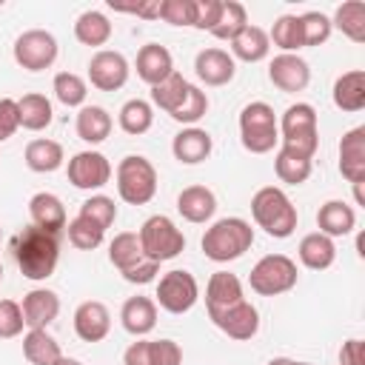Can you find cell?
Returning a JSON list of instances; mask_svg holds the SVG:
<instances>
[{
  "label": "cell",
  "mask_w": 365,
  "mask_h": 365,
  "mask_svg": "<svg viewBox=\"0 0 365 365\" xmlns=\"http://www.w3.org/2000/svg\"><path fill=\"white\" fill-rule=\"evenodd\" d=\"M11 251H14V259H17V268L26 279H48L57 268V259H60V240L57 234H48L37 225H29L23 228L14 242H11Z\"/></svg>",
  "instance_id": "6da1fadb"
},
{
  "label": "cell",
  "mask_w": 365,
  "mask_h": 365,
  "mask_svg": "<svg viewBox=\"0 0 365 365\" xmlns=\"http://www.w3.org/2000/svg\"><path fill=\"white\" fill-rule=\"evenodd\" d=\"M251 217L254 222L274 240H285L297 231V205L291 202V197L277 188V185H262L254 197H251Z\"/></svg>",
  "instance_id": "7a4b0ae2"
},
{
  "label": "cell",
  "mask_w": 365,
  "mask_h": 365,
  "mask_svg": "<svg viewBox=\"0 0 365 365\" xmlns=\"http://www.w3.org/2000/svg\"><path fill=\"white\" fill-rule=\"evenodd\" d=\"M200 245L211 262H231L254 245V228L242 217H222L211 222V228H205Z\"/></svg>",
  "instance_id": "3957f363"
},
{
  "label": "cell",
  "mask_w": 365,
  "mask_h": 365,
  "mask_svg": "<svg viewBox=\"0 0 365 365\" xmlns=\"http://www.w3.org/2000/svg\"><path fill=\"white\" fill-rule=\"evenodd\" d=\"M277 125H279V148L314 160L319 148V125H317V108L311 103L288 106L282 120H277Z\"/></svg>",
  "instance_id": "277c9868"
},
{
  "label": "cell",
  "mask_w": 365,
  "mask_h": 365,
  "mask_svg": "<svg viewBox=\"0 0 365 365\" xmlns=\"http://www.w3.org/2000/svg\"><path fill=\"white\" fill-rule=\"evenodd\" d=\"M240 143L251 154H268L279 143L277 114L268 103L254 100L240 111Z\"/></svg>",
  "instance_id": "5b68a950"
},
{
  "label": "cell",
  "mask_w": 365,
  "mask_h": 365,
  "mask_svg": "<svg viewBox=\"0 0 365 365\" xmlns=\"http://www.w3.org/2000/svg\"><path fill=\"white\" fill-rule=\"evenodd\" d=\"M117 194L128 205H145L157 194V168L143 154H128L117 165Z\"/></svg>",
  "instance_id": "8992f818"
},
{
  "label": "cell",
  "mask_w": 365,
  "mask_h": 365,
  "mask_svg": "<svg viewBox=\"0 0 365 365\" xmlns=\"http://www.w3.org/2000/svg\"><path fill=\"white\" fill-rule=\"evenodd\" d=\"M137 237H140L143 254H145L148 259H154V262L174 259L177 254L185 251V237H182V231H180V228L174 225V220L165 217V214L148 217V220L140 225Z\"/></svg>",
  "instance_id": "52a82bcc"
},
{
  "label": "cell",
  "mask_w": 365,
  "mask_h": 365,
  "mask_svg": "<svg viewBox=\"0 0 365 365\" xmlns=\"http://www.w3.org/2000/svg\"><path fill=\"white\" fill-rule=\"evenodd\" d=\"M297 262L285 254H265L254 268H251V291H257L259 297H279L285 291H291L297 285Z\"/></svg>",
  "instance_id": "ba28073f"
},
{
  "label": "cell",
  "mask_w": 365,
  "mask_h": 365,
  "mask_svg": "<svg viewBox=\"0 0 365 365\" xmlns=\"http://www.w3.org/2000/svg\"><path fill=\"white\" fill-rule=\"evenodd\" d=\"M14 63L26 71H46L57 60V40L46 29H29L14 40Z\"/></svg>",
  "instance_id": "9c48e42d"
},
{
  "label": "cell",
  "mask_w": 365,
  "mask_h": 365,
  "mask_svg": "<svg viewBox=\"0 0 365 365\" xmlns=\"http://www.w3.org/2000/svg\"><path fill=\"white\" fill-rule=\"evenodd\" d=\"M200 299V285L194 279L191 271H182V268H174L168 274L160 277L157 282V305L168 314H185L197 305Z\"/></svg>",
  "instance_id": "30bf717a"
},
{
  "label": "cell",
  "mask_w": 365,
  "mask_h": 365,
  "mask_svg": "<svg viewBox=\"0 0 365 365\" xmlns=\"http://www.w3.org/2000/svg\"><path fill=\"white\" fill-rule=\"evenodd\" d=\"M208 319L225 336L240 339V342L257 336V331H259V314L248 299H240V302L225 305V308H208Z\"/></svg>",
  "instance_id": "8fae6325"
},
{
  "label": "cell",
  "mask_w": 365,
  "mask_h": 365,
  "mask_svg": "<svg viewBox=\"0 0 365 365\" xmlns=\"http://www.w3.org/2000/svg\"><path fill=\"white\" fill-rule=\"evenodd\" d=\"M68 182L80 191H97L111 180V163L100 151H77L68 160Z\"/></svg>",
  "instance_id": "7c38bea8"
},
{
  "label": "cell",
  "mask_w": 365,
  "mask_h": 365,
  "mask_svg": "<svg viewBox=\"0 0 365 365\" xmlns=\"http://www.w3.org/2000/svg\"><path fill=\"white\" fill-rule=\"evenodd\" d=\"M128 60L120 51L111 48H100L91 60H88V80L97 91H117L128 83Z\"/></svg>",
  "instance_id": "4fadbf2b"
},
{
  "label": "cell",
  "mask_w": 365,
  "mask_h": 365,
  "mask_svg": "<svg viewBox=\"0 0 365 365\" xmlns=\"http://www.w3.org/2000/svg\"><path fill=\"white\" fill-rule=\"evenodd\" d=\"M268 80L285 91V94H297L305 91L311 83V66L299 57V54H277L268 66Z\"/></svg>",
  "instance_id": "5bb4252c"
},
{
  "label": "cell",
  "mask_w": 365,
  "mask_h": 365,
  "mask_svg": "<svg viewBox=\"0 0 365 365\" xmlns=\"http://www.w3.org/2000/svg\"><path fill=\"white\" fill-rule=\"evenodd\" d=\"M111 331V314L100 299H86L74 311V334L83 342H100Z\"/></svg>",
  "instance_id": "9a60e30c"
},
{
  "label": "cell",
  "mask_w": 365,
  "mask_h": 365,
  "mask_svg": "<svg viewBox=\"0 0 365 365\" xmlns=\"http://www.w3.org/2000/svg\"><path fill=\"white\" fill-rule=\"evenodd\" d=\"M194 71L205 86H225L237 74V60L222 48H202L194 57Z\"/></svg>",
  "instance_id": "2e32d148"
},
{
  "label": "cell",
  "mask_w": 365,
  "mask_h": 365,
  "mask_svg": "<svg viewBox=\"0 0 365 365\" xmlns=\"http://www.w3.org/2000/svg\"><path fill=\"white\" fill-rule=\"evenodd\" d=\"M339 174L351 185L365 182V125L351 128L339 140Z\"/></svg>",
  "instance_id": "e0dca14e"
},
{
  "label": "cell",
  "mask_w": 365,
  "mask_h": 365,
  "mask_svg": "<svg viewBox=\"0 0 365 365\" xmlns=\"http://www.w3.org/2000/svg\"><path fill=\"white\" fill-rule=\"evenodd\" d=\"M26 328H48L60 314V297L51 288H31L20 302Z\"/></svg>",
  "instance_id": "ac0fdd59"
},
{
  "label": "cell",
  "mask_w": 365,
  "mask_h": 365,
  "mask_svg": "<svg viewBox=\"0 0 365 365\" xmlns=\"http://www.w3.org/2000/svg\"><path fill=\"white\" fill-rule=\"evenodd\" d=\"M211 148H214L211 134H208L205 128H197V125L182 128V131L174 134V140H171V154H174V160L182 163V165H197V163L208 160Z\"/></svg>",
  "instance_id": "d6986e66"
},
{
  "label": "cell",
  "mask_w": 365,
  "mask_h": 365,
  "mask_svg": "<svg viewBox=\"0 0 365 365\" xmlns=\"http://www.w3.org/2000/svg\"><path fill=\"white\" fill-rule=\"evenodd\" d=\"M29 217H31V225L48 231V234H60L68 222L66 217V205L57 194L51 191H37L31 200H29Z\"/></svg>",
  "instance_id": "ffe728a7"
},
{
  "label": "cell",
  "mask_w": 365,
  "mask_h": 365,
  "mask_svg": "<svg viewBox=\"0 0 365 365\" xmlns=\"http://www.w3.org/2000/svg\"><path fill=\"white\" fill-rule=\"evenodd\" d=\"M137 77L143 83H148L151 88L160 86L171 71H174V57L165 46L160 43H145L140 51H137Z\"/></svg>",
  "instance_id": "44dd1931"
},
{
  "label": "cell",
  "mask_w": 365,
  "mask_h": 365,
  "mask_svg": "<svg viewBox=\"0 0 365 365\" xmlns=\"http://www.w3.org/2000/svg\"><path fill=\"white\" fill-rule=\"evenodd\" d=\"M177 211L188 222H208L217 211V197L208 185H188L177 194Z\"/></svg>",
  "instance_id": "7402d4cb"
},
{
  "label": "cell",
  "mask_w": 365,
  "mask_h": 365,
  "mask_svg": "<svg viewBox=\"0 0 365 365\" xmlns=\"http://www.w3.org/2000/svg\"><path fill=\"white\" fill-rule=\"evenodd\" d=\"M120 322L131 336H145L157 325V302L151 297H128L120 308Z\"/></svg>",
  "instance_id": "603a6c76"
},
{
  "label": "cell",
  "mask_w": 365,
  "mask_h": 365,
  "mask_svg": "<svg viewBox=\"0 0 365 365\" xmlns=\"http://www.w3.org/2000/svg\"><path fill=\"white\" fill-rule=\"evenodd\" d=\"M317 225H319V234H325L331 240L345 237L356 228V211L342 200H328L317 211Z\"/></svg>",
  "instance_id": "cb8c5ba5"
},
{
  "label": "cell",
  "mask_w": 365,
  "mask_h": 365,
  "mask_svg": "<svg viewBox=\"0 0 365 365\" xmlns=\"http://www.w3.org/2000/svg\"><path fill=\"white\" fill-rule=\"evenodd\" d=\"M331 97H334V106L348 111V114L362 111L365 108V71L362 68H351V71L339 74L336 83H334Z\"/></svg>",
  "instance_id": "d4e9b609"
},
{
  "label": "cell",
  "mask_w": 365,
  "mask_h": 365,
  "mask_svg": "<svg viewBox=\"0 0 365 365\" xmlns=\"http://www.w3.org/2000/svg\"><path fill=\"white\" fill-rule=\"evenodd\" d=\"M297 254H299V262H302L305 268H311V271H325V268H331L334 259H336V245H334L331 237H325V234H319V231H311V234H305V237L299 240Z\"/></svg>",
  "instance_id": "484cf974"
},
{
  "label": "cell",
  "mask_w": 365,
  "mask_h": 365,
  "mask_svg": "<svg viewBox=\"0 0 365 365\" xmlns=\"http://www.w3.org/2000/svg\"><path fill=\"white\" fill-rule=\"evenodd\" d=\"M74 128H77V137H80L83 143L97 145V143L108 140V134H111V128H114V120H111V114H108L103 106H83V108L77 111Z\"/></svg>",
  "instance_id": "4316f807"
},
{
  "label": "cell",
  "mask_w": 365,
  "mask_h": 365,
  "mask_svg": "<svg viewBox=\"0 0 365 365\" xmlns=\"http://www.w3.org/2000/svg\"><path fill=\"white\" fill-rule=\"evenodd\" d=\"M268 51H271L268 31L259 26H251V23L231 40V57L242 60V63H259L268 57Z\"/></svg>",
  "instance_id": "83f0119b"
},
{
  "label": "cell",
  "mask_w": 365,
  "mask_h": 365,
  "mask_svg": "<svg viewBox=\"0 0 365 365\" xmlns=\"http://www.w3.org/2000/svg\"><path fill=\"white\" fill-rule=\"evenodd\" d=\"M23 160H26V165H29L31 171H37V174H51V171H57V168L63 165L66 154H63V145H60L57 140L37 137V140H31V143L26 145Z\"/></svg>",
  "instance_id": "f1b7e54d"
},
{
  "label": "cell",
  "mask_w": 365,
  "mask_h": 365,
  "mask_svg": "<svg viewBox=\"0 0 365 365\" xmlns=\"http://www.w3.org/2000/svg\"><path fill=\"white\" fill-rule=\"evenodd\" d=\"M17 114H20V128L26 131H43L51 125V117H54V108H51V100L46 94H37V91H29L17 100Z\"/></svg>",
  "instance_id": "f546056e"
},
{
  "label": "cell",
  "mask_w": 365,
  "mask_h": 365,
  "mask_svg": "<svg viewBox=\"0 0 365 365\" xmlns=\"http://www.w3.org/2000/svg\"><path fill=\"white\" fill-rule=\"evenodd\" d=\"M245 299L242 297V282L237 274L231 271H214L208 277V285H205V308H225V305H234Z\"/></svg>",
  "instance_id": "4dcf8cb0"
},
{
  "label": "cell",
  "mask_w": 365,
  "mask_h": 365,
  "mask_svg": "<svg viewBox=\"0 0 365 365\" xmlns=\"http://www.w3.org/2000/svg\"><path fill=\"white\" fill-rule=\"evenodd\" d=\"M23 356L31 365H54L63 356V351L60 342L46 328H29L23 336Z\"/></svg>",
  "instance_id": "1f68e13d"
},
{
  "label": "cell",
  "mask_w": 365,
  "mask_h": 365,
  "mask_svg": "<svg viewBox=\"0 0 365 365\" xmlns=\"http://www.w3.org/2000/svg\"><path fill=\"white\" fill-rule=\"evenodd\" d=\"M111 20L97 11V9H88L83 11L77 20H74V37L83 43V46H91V48H100L111 40Z\"/></svg>",
  "instance_id": "d6a6232c"
},
{
  "label": "cell",
  "mask_w": 365,
  "mask_h": 365,
  "mask_svg": "<svg viewBox=\"0 0 365 365\" xmlns=\"http://www.w3.org/2000/svg\"><path fill=\"white\" fill-rule=\"evenodd\" d=\"M108 259H111V265H114L120 274L128 271V268H134V265H140V262L145 259L143 245H140V237H137L134 231H120V234L108 242Z\"/></svg>",
  "instance_id": "836d02e7"
},
{
  "label": "cell",
  "mask_w": 365,
  "mask_h": 365,
  "mask_svg": "<svg viewBox=\"0 0 365 365\" xmlns=\"http://www.w3.org/2000/svg\"><path fill=\"white\" fill-rule=\"evenodd\" d=\"M188 80L174 68L160 86H154L151 88V103L157 106V108H163L165 114H174L180 106H182V100H185V94H188Z\"/></svg>",
  "instance_id": "e575fe53"
},
{
  "label": "cell",
  "mask_w": 365,
  "mask_h": 365,
  "mask_svg": "<svg viewBox=\"0 0 365 365\" xmlns=\"http://www.w3.org/2000/svg\"><path fill=\"white\" fill-rule=\"evenodd\" d=\"M331 26H336L348 40L362 43L365 40V3L362 0H345L342 6H336Z\"/></svg>",
  "instance_id": "d590c367"
},
{
  "label": "cell",
  "mask_w": 365,
  "mask_h": 365,
  "mask_svg": "<svg viewBox=\"0 0 365 365\" xmlns=\"http://www.w3.org/2000/svg\"><path fill=\"white\" fill-rule=\"evenodd\" d=\"M268 40L277 48H282V54H297L299 48H305V43H302V20L297 14H279L274 20V26H271Z\"/></svg>",
  "instance_id": "8d00e7d4"
},
{
  "label": "cell",
  "mask_w": 365,
  "mask_h": 365,
  "mask_svg": "<svg viewBox=\"0 0 365 365\" xmlns=\"http://www.w3.org/2000/svg\"><path fill=\"white\" fill-rule=\"evenodd\" d=\"M117 120H120V128H123L125 134L140 137V134H145V131L154 125V108H151L148 100L134 97V100H125V103H123Z\"/></svg>",
  "instance_id": "74e56055"
},
{
  "label": "cell",
  "mask_w": 365,
  "mask_h": 365,
  "mask_svg": "<svg viewBox=\"0 0 365 365\" xmlns=\"http://www.w3.org/2000/svg\"><path fill=\"white\" fill-rule=\"evenodd\" d=\"M248 26V11L242 3L237 0H222V9H220V17H217V26L211 29V34L217 40H234L242 29Z\"/></svg>",
  "instance_id": "f35d334b"
},
{
  "label": "cell",
  "mask_w": 365,
  "mask_h": 365,
  "mask_svg": "<svg viewBox=\"0 0 365 365\" xmlns=\"http://www.w3.org/2000/svg\"><path fill=\"white\" fill-rule=\"evenodd\" d=\"M51 88H54V97L68 108H83L88 97V83L74 71H57Z\"/></svg>",
  "instance_id": "ab89813d"
},
{
  "label": "cell",
  "mask_w": 365,
  "mask_h": 365,
  "mask_svg": "<svg viewBox=\"0 0 365 365\" xmlns=\"http://www.w3.org/2000/svg\"><path fill=\"white\" fill-rule=\"evenodd\" d=\"M311 168H314V160H305V157H297L285 148H277V157H274V171L282 182L288 185H302L308 177H311Z\"/></svg>",
  "instance_id": "60d3db41"
},
{
  "label": "cell",
  "mask_w": 365,
  "mask_h": 365,
  "mask_svg": "<svg viewBox=\"0 0 365 365\" xmlns=\"http://www.w3.org/2000/svg\"><path fill=\"white\" fill-rule=\"evenodd\" d=\"M66 228H68V242L80 251H94V248L103 245L106 231L100 225H94L91 220H86V217H74L71 222H66Z\"/></svg>",
  "instance_id": "b9f144b4"
},
{
  "label": "cell",
  "mask_w": 365,
  "mask_h": 365,
  "mask_svg": "<svg viewBox=\"0 0 365 365\" xmlns=\"http://www.w3.org/2000/svg\"><path fill=\"white\" fill-rule=\"evenodd\" d=\"M77 217H86V220H91L94 225H100L103 231L117 220V202L111 200V197H106V194H91L83 205H80V214Z\"/></svg>",
  "instance_id": "7bdbcfd3"
},
{
  "label": "cell",
  "mask_w": 365,
  "mask_h": 365,
  "mask_svg": "<svg viewBox=\"0 0 365 365\" xmlns=\"http://www.w3.org/2000/svg\"><path fill=\"white\" fill-rule=\"evenodd\" d=\"M299 20H302V43L305 46H322L334 31L331 17L322 11H305V14H299Z\"/></svg>",
  "instance_id": "ee69618b"
},
{
  "label": "cell",
  "mask_w": 365,
  "mask_h": 365,
  "mask_svg": "<svg viewBox=\"0 0 365 365\" xmlns=\"http://www.w3.org/2000/svg\"><path fill=\"white\" fill-rule=\"evenodd\" d=\"M205 111H208V97H205V91H202L200 86H188V94H185L182 106H180L171 117H174L177 123L194 125L200 117H205Z\"/></svg>",
  "instance_id": "f6af8a7d"
},
{
  "label": "cell",
  "mask_w": 365,
  "mask_h": 365,
  "mask_svg": "<svg viewBox=\"0 0 365 365\" xmlns=\"http://www.w3.org/2000/svg\"><path fill=\"white\" fill-rule=\"evenodd\" d=\"M160 17L171 26H194L197 0H160Z\"/></svg>",
  "instance_id": "bcb514c9"
},
{
  "label": "cell",
  "mask_w": 365,
  "mask_h": 365,
  "mask_svg": "<svg viewBox=\"0 0 365 365\" xmlns=\"http://www.w3.org/2000/svg\"><path fill=\"white\" fill-rule=\"evenodd\" d=\"M23 328H26V319H23L20 302L0 299V339H14L23 334Z\"/></svg>",
  "instance_id": "7dc6e473"
},
{
  "label": "cell",
  "mask_w": 365,
  "mask_h": 365,
  "mask_svg": "<svg viewBox=\"0 0 365 365\" xmlns=\"http://www.w3.org/2000/svg\"><path fill=\"white\" fill-rule=\"evenodd\" d=\"M151 362L154 365H180L182 348L174 339H151Z\"/></svg>",
  "instance_id": "c3c4849f"
},
{
  "label": "cell",
  "mask_w": 365,
  "mask_h": 365,
  "mask_svg": "<svg viewBox=\"0 0 365 365\" xmlns=\"http://www.w3.org/2000/svg\"><path fill=\"white\" fill-rule=\"evenodd\" d=\"M17 128H20L17 100H11V97H0V143H6L9 137H14Z\"/></svg>",
  "instance_id": "681fc988"
},
{
  "label": "cell",
  "mask_w": 365,
  "mask_h": 365,
  "mask_svg": "<svg viewBox=\"0 0 365 365\" xmlns=\"http://www.w3.org/2000/svg\"><path fill=\"white\" fill-rule=\"evenodd\" d=\"M222 0H197V17H194V29L200 31H211L217 26Z\"/></svg>",
  "instance_id": "f907efd6"
},
{
  "label": "cell",
  "mask_w": 365,
  "mask_h": 365,
  "mask_svg": "<svg viewBox=\"0 0 365 365\" xmlns=\"http://www.w3.org/2000/svg\"><path fill=\"white\" fill-rule=\"evenodd\" d=\"M157 274H160V262H154V259L145 257L140 265L123 271V279H125V282H134V285H145V282H154Z\"/></svg>",
  "instance_id": "816d5d0a"
},
{
  "label": "cell",
  "mask_w": 365,
  "mask_h": 365,
  "mask_svg": "<svg viewBox=\"0 0 365 365\" xmlns=\"http://www.w3.org/2000/svg\"><path fill=\"white\" fill-rule=\"evenodd\" d=\"M123 365H154L151 362V339H137L125 348Z\"/></svg>",
  "instance_id": "f5cc1de1"
},
{
  "label": "cell",
  "mask_w": 365,
  "mask_h": 365,
  "mask_svg": "<svg viewBox=\"0 0 365 365\" xmlns=\"http://www.w3.org/2000/svg\"><path fill=\"white\" fill-rule=\"evenodd\" d=\"M339 365H365V345L362 339H348L339 348Z\"/></svg>",
  "instance_id": "db71d44e"
},
{
  "label": "cell",
  "mask_w": 365,
  "mask_h": 365,
  "mask_svg": "<svg viewBox=\"0 0 365 365\" xmlns=\"http://www.w3.org/2000/svg\"><path fill=\"white\" fill-rule=\"evenodd\" d=\"M117 11H131V14H137V17H160V0H154V3H140V6H117Z\"/></svg>",
  "instance_id": "11a10c76"
},
{
  "label": "cell",
  "mask_w": 365,
  "mask_h": 365,
  "mask_svg": "<svg viewBox=\"0 0 365 365\" xmlns=\"http://www.w3.org/2000/svg\"><path fill=\"white\" fill-rule=\"evenodd\" d=\"M268 365H297V359H288V356H274Z\"/></svg>",
  "instance_id": "9f6ffc18"
},
{
  "label": "cell",
  "mask_w": 365,
  "mask_h": 365,
  "mask_svg": "<svg viewBox=\"0 0 365 365\" xmlns=\"http://www.w3.org/2000/svg\"><path fill=\"white\" fill-rule=\"evenodd\" d=\"M54 365H83V362L80 359H71V356H60Z\"/></svg>",
  "instance_id": "6f0895ef"
},
{
  "label": "cell",
  "mask_w": 365,
  "mask_h": 365,
  "mask_svg": "<svg viewBox=\"0 0 365 365\" xmlns=\"http://www.w3.org/2000/svg\"><path fill=\"white\" fill-rule=\"evenodd\" d=\"M297 365H311V362H297Z\"/></svg>",
  "instance_id": "680465c9"
},
{
  "label": "cell",
  "mask_w": 365,
  "mask_h": 365,
  "mask_svg": "<svg viewBox=\"0 0 365 365\" xmlns=\"http://www.w3.org/2000/svg\"><path fill=\"white\" fill-rule=\"evenodd\" d=\"M0 279H3V265H0Z\"/></svg>",
  "instance_id": "91938a15"
},
{
  "label": "cell",
  "mask_w": 365,
  "mask_h": 365,
  "mask_svg": "<svg viewBox=\"0 0 365 365\" xmlns=\"http://www.w3.org/2000/svg\"><path fill=\"white\" fill-rule=\"evenodd\" d=\"M0 234H3V231H0Z\"/></svg>",
  "instance_id": "94428289"
}]
</instances>
